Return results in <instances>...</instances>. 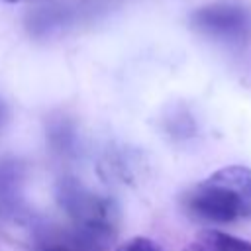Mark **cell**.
Here are the masks:
<instances>
[{
  "instance_id": "obj_6",
  "label": "cell",
  "mask_w": 251,
  "mask_h": 251,
  "mask_svg": "<svg viewBox=\"0 0 251 251\" xmlns=\"http://www.w3.org/2000/svg\"><path fill=\"white\" fill-rule=\"evenodd\" d=\"M18 182H20L18 167H14V163L0 161V212L10 210L16 204Z\"/></svg>"
},
{
  "instance_id": "obj_8",
  "label": "cell",
  "mask_w": 251,
  "mask_h": 251,
  "mask_svg": "<svg viewBox=\"0 0 251 251\" xmlns=\"http://www.w3.org/2000/svg\"><path fill=\"white\" fill-rule=\"evenodd\" d=\"M6 122H8V108H6V104L0 100V131L4 129Z\"/></svg>"
},
{
  "instance_id": "obj_4",
  "label": "cell",
  "mask_w": 251,
  "mask_h": 251,
  "mask_svg": "<svg viewBox=\"0 0 251 251\" xmlns=\"http://www.w3.org/2000/svg\"><path fill=\"white\" fill-rule=\"evenodd\" d=\"M208 178L226 186L239 202L241 218H251V169L243 165H227L212 173Z\"/></svg>"
},
{
  "instance_id": "obj_10",
  "label": "cell",
  "mask_w": 251,
  "mask_h": 251,
  "mask_svg": "<svg viewBox=\"0 0 251 251\" xmlns=\"http://www.w3.org/2000/svg\"><path fill=\"white\" fill-rule=\"evenodd\" d=\"M4 2H10V4H16V2H24V0H4Z\"/></svg>"
},
{
  "instance_id": "obj_2",
  "label": "cell",
  "mask_w": 251,
  "mask_h": 251,
  "mask_svg": "<svg viewBox=\"0 0 251 251\" xmlns=\"http://www.w3.org/2000/svg\"><path fill=\"white\" fill-rule=\"evenodd\" d=\"M192 25L206 37L239 43L251 35V12L237 4H210L192 14Z\"/></svg>"
},
{
  "instance_id": "obj_9",
  "label": "cell",
  "mask_w": 251,
  "mask_h": 251,
  "mask_svg": "<svg viewBox=\"0 0 251 251\" xmlns=\"http://www.w3.org/2000/svg\"><path fill=\"white\" fill-rule=\"evenodd\" d=\"M39 251H84V249H71V247H55V245H41Z\"/></svg>"
},
{
  "instance_id": "obj_7",
  "label": "cell",
  "mask_w": 251,
  "mask_h": 251,
  "mask_svg": "<svg viewBox=\"0 0 251 251\" xmlns=\"http://www.w3.org/2000/svg\"><path fill=\"white\" fill-rule=\"evenodd\" d=\"M116 251H161V247L153 239L137 235V237H131V239L124 241Z\"/></svg>"
},
{
  "instance_id": "obj_5",
  "label": "cell",
  "mask_w": 251,
  "mask_h": 251,
  "mask_svg": "<svg viewBox=\"0 0 251 251\" xmlns=\"http://www.w3.org/2000/svg\"><path fill=\"white\" fill-rule=\"evenodd\" d=\"M200 245L204 251H251V241L220 229H206Z\"/></svg>"
},
{
  "instance_id": "obj_1",
  "label": "cell",
  "mask_w": 251,
  "mask_h": 251,
  "mask_svg": "<svg viewBox=\"0 0 251 251\" xmlns=\"http://www.w3.org/2000/svg\"><path fill=\"white\" fill-rule=\"evenodd\" d=\"M55 196L59 206L73 220L75 226L116 229V218H118L116 204L110 198L92 192L78 180L61 178Z\"/></svg>"
},
{
  "instance_id": "obj_3",
  "label": "cell",
  "mask_w": 251,
  "mask_h": 251,
  "mask_svg": "<svg viewBox=\"0 0 251 251\" xmlns=\"http://www.w3.org/2000/svg\"><path fill=\"white\" fill-rule=\"evenodd\" d=\"M186 210L206 224H231L241 218L237 198L212 178H204L188 192Z\"/></svg>"
}]
</instances>
